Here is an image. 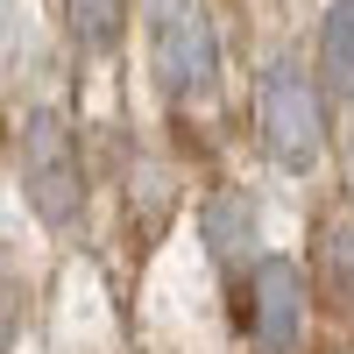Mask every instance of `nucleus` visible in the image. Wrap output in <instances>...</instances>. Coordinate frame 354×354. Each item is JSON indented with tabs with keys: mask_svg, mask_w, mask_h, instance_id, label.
<instances>
[{
	"mask_svg": "<svg viewBox=\"0 0 354 354\" xmlns=\"http://www.w3.org/2000/svg\"><path fill=\"white\" fill-rule=\"evenodd\" d=\"M64 21H71L78 50L106 57L113 43H121V28H128V0H64Z\"/></svg>",
	"mask_w": 354,
	"mask_h": 354,
	"instance_id": "7",
	"label": "nucleus"
},
{
	"mask_svg": "<svg viewBox=\"0 0 354 354\" xmlns=\"http://www.w3.org/2000/svg\"><path fill=\"white\" fill-rule=\"evenodd\" d=\"M319 283L354 305V220H319Z\"/></svg>",
	"mask_w": 354,
	"mask_h": 354,
	"instance_id": "8",
	"label": "nucleus"
},
{
	"mask_svg": "<svg viewBox=\"0 0 354 354\" xmlns=\"http://www.w3.org/2000/svg\"><path fill=\"white\" fill-rule=\"evenodd\" d=\"M149 43H156V78L177 100H213L220 93V28L198 0H156Z\"/></svg>",
	"mask_w": 354,
	"mask_h": 354,
	"instance_id": "3",
	"label": "nucleus"
},
{
	"mask_svg": "<svg viewBox=\"0 0 354 354\" xmlns=\"http://www.w3.org/2000/svg\"><path fill=\"white\" fill-rule=\"evenodd\" d=\"M255 128H262V149H270V163L290 170V177H305V170L319 163V149H326L319 85L290 64V57L262 64V78H255Z\"/></svg>",
	"mask_w": 354,
	"mask_h": 354,
	"instance_id": "2",
	"label": "nucleus"
},
{
	"mask_svg": "<svg viewBox=\"0 0 354 354\" xmlns=\"http://www.w3.org/2000/svg\"><path fill=\"white\" fill-rule=\"evenodd\" d=\"M241 326L262 354H298V340H305V270L290 255H255L241 270Z\"/></svg>",
	"mask_w": 354,
	"mask_h": 354,
	"instance_id": "4",
	"label": "nucleus"
},
{
	"mask_svg": "<svg viewBox=\"0 0 354 354\" xmlns=\"http://www.w3.org/2000/svg\"><path fill=\"white\" fill-rule=\"evenodd\" d=\"M15 163H21V198H28V213H36L43 227H57V234H71L78 213H85V163H78V135H71V121H64L57 106H36V113L21 121Z\"/></svg>",
	"mask_w": 354,
	"mask_h": 354,
	"instance_id": "1",
	"label": "nucleus"
},
{
	"mask_svg": "<svg viewBox=\"0 0 354 354\" xmlns=\"http://www.w3.org/2000/svg\"><path fill=\"white\" fill-rule=\"evenodd\" d=\"M319 93L354 106V0H333L319 15Z\"/></svg>",
	"mask_w": 354,
	"mask_h": 354,
	"instance_id": "6",
	"label": "nucleus"
},
{
	"mask_svg": "<svg viewBox=\"0 0 354 354\" xmlns=\"http://www.w3.org/2000/svg\"><path fill=\"white\" fill-rule=\"evenodd\" d=\"M15 333H21V283L0 270V354L15 347Z\"/></svg>",
	"mask_w": 354,
	"mask_h": 354,
	"instance_id": "9",
	"label": "nucleus"
},
{
	"mask_svg": "<svg viewBox=\"0 0 354 354\" xmlns=\"http://www.w3.org/2000/svg\"><path fill=\"white\" fill-rule=\"evenodd\" d=\"M198 234H205V255H213L227 277H241L248 262L262 255V241H255V205L241 192H213V198H205L198 205Z\"/></svg>",
	"mask_w": 354,
	"mask_h": 354,
	"instance_id": "5",
	"label": "nucleus"
},
{
	"mask_svg": "<svg viewBox=\"0 0 354 354\" xmlns=\"http://www.w3.org/2000/svg\"><path fill=\"white\" fill-rule=\"evenodd\" d=\"M347 177H354V156H347Z\"/></svg>",
	"mask_w": 354,
	"mask_h": 354,
	"instance_id": "10",
	"label": "nucleus"
}]
</instances>
